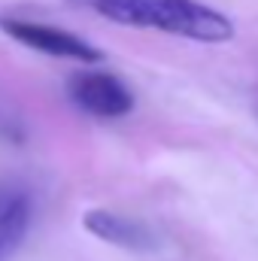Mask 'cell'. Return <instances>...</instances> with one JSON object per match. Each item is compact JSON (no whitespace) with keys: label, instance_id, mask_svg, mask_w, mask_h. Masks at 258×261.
<instances>
[{"label":"cell","instance_id":"1","mask_svg":"<svg viewBox=\"0 0 258 261\" xmlns=\"http://www.w3.org/2000/svg\"><path fill=\"white\" fill-rule=\"evenodd\" d=\"M125 28L161 31L194 43L234 40V21L200 0H67Z\"/></svg>","mask_w":258,"mask_h":261},{"label":"cell","instance_id":"5","mask_svg":"<svg viewBox=\"0 0 258 261\" xmlns=\"http://www.w3.org/2000/svg\"><path fill=\"white\" fill-rule=\"evenodd\" d=\"M31 228V200L21 192L0 189V261H9Z\"/></svg>","mask_w":258,"mask_h":261},{"label":"cell","instance_id":"3","mask_svg":"<svg viewBox=\"0 0 258 261\" xmlns=\"http://www.w3.org/2000/svg\"><path fill=\"white\" fill-rule=\"evenodd\" d=\"M70 100L94 119H125L134 110V91L107 70H79L67 82Z\"/></svg>","mask_w":258,"mask_h":261},{"label":"cell","instance_id":"4","mask_svg":"<svg viewBox=\"0 0 258 261\" xmlns=\"http://www.w3.org/2000/svg\"><path fill=\"white\" fill-rule=\"evenodd\" d=\"M82 228L110 243V246H119V249H128V252H149L155 249V237L149 234V228L131 216L122 213H113V210H88L82 216Z\"/></svg>","mask_w":258,"mask_h":261},{"label":"cell","instance_id":"2","mask_svg":"<svg viewBox=\"0 0 258 261\" xmlns=\"http://www.w3.org/2000/svg\"><path fill=\"white\" fill-rule=\"evenodd\" d=\"M0 31L6 37H12L15 43L52 55V58H67V61H79V64H100L104 52L97 46H91L88 40L76 37L73 31L46 24V21H31V18H18V15H0Z\"/></svg>","mask_w":258,"mask_h":261}]
</instances>
